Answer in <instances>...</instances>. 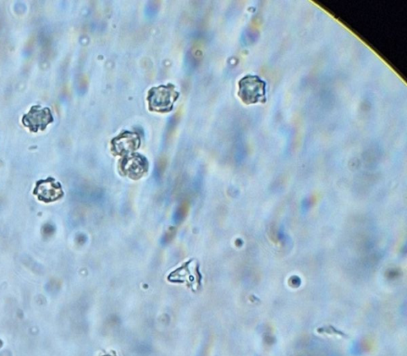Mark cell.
I'll return each mask as SVG.
<instances>
[{"instance_id": "cell-3", "label": "cell", "mask_w": 407, "mask_h": 356, "mask_svg": "<svg viewBox=\"0 0 407 356\" xmlns=\"http://www.w3.org/2000/svg\"><path fill=\"white\" fill-rule=\"evenodd\" d=\"M54 121L51 108H42L41 105H35L31 108L28 113L24 115L22 119L24 127L32 133L46 130L49 124Z\"/></svg>"}, {"instance_id": "cell-4", "label": "cell", "mask_w": 407, "mask_h": 356, "mask_svg": "<svg viewBox=\"0 0 407 356\" xmlns=\"http://www.w3.org/2000/svg\"><path fill=\"white\" fill-rule=\"evenodd\" d=\"M35 194L44 202H53L63 196L62 186L53 178L41 180L36 185Z\"/></svg>"}, {"instance_id": "cell-5", "label": "cell", "mask_w": 407, "mask_h": 356, "mask_svg": "<svg viewBox=\"0 0 407 356\" xmlns=\"http://www.w3.org/2000/svg\"><path fill=\"white\" fill-rule=\"evenodd\" d=\"M101 356H118V355H117V353L115 352V350H112L111 353H108L106 355H101Z\"/></svg>"}, {"instance_id": "cell-1", "label": "cell", "mask_w": 407, "mask_h": 356, "mask_svg": "<svg viewBox=\"0 0 407 356\" xmlns=\"http://www.w3.org/2000/svg\"><path fill=\"white\" fill-rule=\"evenodd\" d=\"M238 95L246 105L267 101V84L260 76L247 75L239 82Z\"/></svg>"}, {"instance_id": "cell-2", "label": "cell", "mask_w": 407, "mask_h": 356, "mask_svg": "<svg viewBox=\"0 0 407 356\" xmlns=\"http://www.w3.org/2000/svg\"><path fill=\"white\" fill-rule=\"evenodd\" d=\"M179 93L175 86L169 84L152 87L148 92L147 101L152 112L166 113L172 111L174 103L178 100Z\"/></svg>"}]
</instances>
